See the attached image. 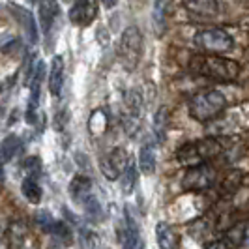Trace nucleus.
I'll return each instance as SVG.
<instances>
[{"label":"nucleus","instance_id":"obj_9","mask_svg":"<svg viewBox=\"0 0 249 249\" xmlns=\"http://www.w3.org/2000/svg\"><path fill=\"white\" fill-rule=\"evenodd\" d=\"M129 160L131 158L127 156V152L124 148H114L101 160V173L111 182L112 180H118L122 176V173H124V169L127 167Z\"/></svg>","mask_w":249,"mask_h":249},{"label":"nucleus","instance_id":"obj_19","mask_svg":"<svg viewBox=\"0 0 249 249\" xmlns=\"http://www.w3.org/2000/svg\"><path fill=\"white\" fill-rule=\"evenodd\" d=\"M225 236L232 242L234 248H249V223H240L227 231Z\"/></svg>","mask_w":249,"mask_h":249},{"label":"nucleus","instance_id":"obj_17","mask_svg":"<svg viewBox=\"0 0 249 249\" xmlns=\"http://www.w3.org/2000/svg\"><path fill=\"white\" fill-rule=\"evenodd\" d=\"M139 169L144 175H152L156 171V142H146L139 152Z\"/></svg>","mask_w":249,"mask_h":249},{"label":"nucleus","instance_id":"obj_14","mask_svg":"<svg viewBox=\"0 0 249 249\" xmlns=\"http://www.w3.org/2000/svg\"><path fill=\"white\" fill-rule=\"evenodd\" d=\"M58 17V2L56 0H39V23L43 32H49Z\"/></svg>","mask_w":249,"mask_h":249},{"label":"nucleus","instance_id":"obj_23","mask_svg":"<svg viewBox=\"0 0 249 249\" xmlns=\"http://www.w3.org/2000/svg\"><path fill=\"white\" fill-rule=\"evenodd\" d=\"M154 28H156V34L161 36L165 32V0H158L154 4Z\"/></svg>","mask_w":249,"mask_h":249},{"label":"nucleus","instance_id":"obj_25","mask_svg":"<svg viewBox=\"0 0 249 249\" xmlns=\"http://www.w3.org/2000/svg\"><path fill=\"white\" fill-rule=\"evenodd\" d=\"M100 2L105 6V8H114V6L118 4V0H100Z\"/></svg>","mask_w":249,"mask_h":249},{"label":"nucleus","instance_id":"obj_8","mask_svg":"<svg viewBox=\"0 0 249 249\" xmlns=\"http://www.w3.org/2000/svg\"><path fill=\"white\" fill-rule=\"evenodd\" d=\"M116 234H118V240H120V246L122 248H141V240H139V225L135 215L131 213V206L125 204V212H124V219L120 221V225L116 227Z\"/></svg>","mask_w":249,"mask_h":249},{"label":"nucleus","instance_id":"obj_2","mask_svg":"<svg viewBox=\"0 0 249 249\" xmlns=\"http://www.w3.org/2000/svg\"><path fill=\"white\" fill-rule=\"evenodd\" d=\"M225 109H227V98L219 90H202L187 103L189 116L197 122H212L221 112H225Z\"/></svg>","mask_w":249,"mask_h":249},{"label":"nucleus","instance_id":"obj_13","mask_svg":"<svg viewBox=\"0 0 249 249\" xmlns=\"http://www.w3.org/2000/svg\"><path fill=\"white\" fill-rule=\"evenodd\" d=\"M64 87V60L60 56H54L49 70V92L54 98H60Z\"/></svg>","mask_w":249,"mask_h":249},{"label":"nucleus","instance_id":"obj_6","mask_svg":"<svg viewBox=\"0 0 249 249\" xmlns=\"http://www.w3.org/2000/svg\"><path fill=\"white\" fill-rule=\"evenodd\" d=\"M118 56L127 70H133L142 56V34L137 26H127L118 41Z\"/></svg>","mask_w":249,"mask_h":249},{"label":"nucleus","instance_id":"obj_15","mask_svg":"<svg viewBox=\"0 0 249 249\" xmlns=\"http://www.w3.org/2000/svg\"><path fill=\"white\" fill-rule=\"evenodd\" d=\"M70 195L81 204L83 200L92 195V180L88 176H75L70 182Z\"/></svg>","mask_w":249,"mask_h":249},{"label":"nucleus","instance_id":"obj_7","mask_svg":"<svg viewBox=\"0 0 249 249\" xmlns=\"http://www.w3.org/2000/svg\"><path fill=\"white\" fill-rule=\"evenodd\" d=\"M141 114H142V96L139 90H129L124 98V122L125 131L133 135L141 125Z\"/></svg>","mask_w":249,"mask_h":249},{"label":"nucleus","instance_id":"obj_22","mask_svg":"<svg viewBox=\"0 0 249 249\" xmlns=\"http://www.w3.org/2000/svg\"><path fill=\"white\" fill-rule=\"evenodd\" d=\"M167 125H169V116H167V109H165V107H161L160 111L156 112V116H154V135H156V141H158V142L165 141Z\"/></svg>","mask_w":249,"mask_h":249},{"label":"nucleus","instance_id":"obj_5","mask_svg":"<svg viewBox=\"0 0 249 249\" xmlns=\"http://www.w3.org/2000/svg\"><path fill=\"white\" fill-rule=\"evenodd\" d=\"M215 182H217V175H215L213 167L204 161L199 163V165L187 167V171L182 176V189L184 191L200 193V191L212 189L215 186Z\"/></svg>","mask_w":249,"mask_h":249},{"label":"nucleus","instance_id":"obj_10","mask_svg":"<svg viewBox=\"0 0 249 249\" xmlns=\"http://www.w3.org/2000/svg\"><path fill=\"white\" fill-rule=\"evenodd\" d=\"M98 17V0H73L70 8V21L79 28H87Z\"/></svg>","mask_w":249,"mask_h":249},{"label":"nucleus","instance_id":"obj_26","mask_svg":"<svg viewBox=\"0 0 249 249\" xmlns=\"http://www.w3.org/2000/svg\"><path fill=\"white\" fill-rule=\"evenodd\" d=\"M34 2H36V0H28V4H34Z\"/></svg>","mask_w":249,"mask_h":249},{"label":"nucleus","instance_id":"obj_16","mask_svg":"<svg viewBox=\"0 0 249 249\" xmlns=\"http://www.w3.org/2000/svg\"><path fill=\"white\" fill-rule=\"evenodd\" d=\"M156 238H158V246L160 248H167V249H173L180 246V240L175 234L173 227L165 221H160L156 225Z\"/></svg>","mask_w":249,"mask_h":249},{"label":"nucleus","instance_id":"obj_24","mask_svg":"<svg viewBox=\"0 0 249 249\" xmlns=\"http://www.w3.org/2000/svg\"><path fill=\"white\" fill-rule=\"evenodd\" d=\"M25 169L28 176H34V178L41 176V163H39L37 158H28V160H25Z\"/></svg>","mask_w":249,"mask_h":249},{"label":"nucleus","instance_id":"obj_12","mask_svg":"<svg viewBox=\"0 0 249 249\" xmlns=\"http://www.w3.org/2000/svg\"><path fill=\"white\" fill-rule=\"evenodd\" d=\"M36 221H37V225H39V229H41L43 232H47V234L60 236V238L70 236L68 225L64 223V221H60V219H54L49 212H39L36 215Z\"/></svg>","mask_w":249,"mask_h":249},{"label":"nucleus","instance_id":"obj_18","mask_svg":"<svg viewBox=\"0 0 249 249\" xmlns=\"http://www.w3.org/2000/svg\"><path fill=\"white\" fill-rule=\"evenodd\" d=\"M137 165H139V161H135V160H129L127 167H125L124 173H122V176H120V187H122V191H124L125 195L133 193V189H135V186H137V180H139Z\"/></svg>","mask_w":249,"mask_h":249},{"label":"nucleus","instance_id":"obj_4","mask_svg":"<svg viewBox=\"0 0 249 249\" xmlns=\"http://www.w3.org/2000/svg\"><path fill=\"white\" fill-rule=\"evenodd\" d=\"M193 41L202 53H210V54H223L234 47L232 36L223 28H204L195 34Z\"/></svg>","mask_w":249,"mask_h":249},{"label":"nucleus","instance_id":"obj_11","mask_svg":"<svg viewBox=\"0 0 249 249\" xmlns=\"http://www.w3.org/2000/svg\"><path fill=\"white\" fill-rule=\"evenodd\" d=\"M184 8L199 19H212L219 12L217 0H184Z\"/></svg>","mask_w":249,"mask_h":249},{"label":"nucleus","instance_id":"obj_21","mask_svg":"<svg viewBox=\"0 0 249 249\" xmlns=\"http://www.w3.org/2000/svg\"><path fill=\"white\" fill-rule=\"evenodd\" d=\"M21 146H23V142L17 135H8L2 141V163L12 161L13 158L19 154Z\"/></svg>","mask_w":249,"mask_h":249},{"label":"nucleus","instance_id":"obj_20","mask_svg":"<svg viewBox=\"0 0 249 249\" xmlns=\"http://www.w3.org/2000/svg\"><path fill=\"white\" fill-rule=\"evenodd\" d=\"M21 191H23V195H25V199L28 202L37 204L41 200V187H39L37 178H34V176L26 175V178L23 180V184H21Z\"/></svg>","mask_w":249,"mask_h":249},{"label":"nucleus","instance_id":"obj_1","mask_svg":"<svg viewBox=\"0 0 249 249\" xmlns=\"http://www.w3.org/2000/svg\"><path fill=\"white\" fill-rule=\"evenodd\" d=\"M189 68L193 73H199L202 77L213 79V81H223V83H231V81L238 79V75H240L238 62L231 60V58H223V56H210V53L193 56V60L189 62Z\"/></svg>","mask_w":249,"mask_h":249},{"label":"nucleus","instance_id":"obj_3","mask_svg":"<svg viewBox=\"0 0 249 249\" xmlns=\"http://www.w3.org/2000/svg\"><path fill=\"white\" fill-rule=\"evenodd\" d=\"M223 152V144L217 139H200L195 142H186L184 146H180V150L176 152V161L180 165H199L208 160L217 158Z\"/></svg>","mask_w":249,"mask_h":249}]
</instances>
